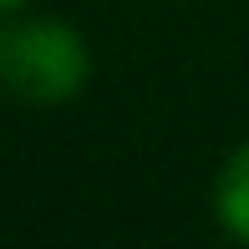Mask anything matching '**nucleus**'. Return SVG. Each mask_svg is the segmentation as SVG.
<instances>
[{"mask_svg": "<svg viewBox=\"0 0 249 249\" xmlns=\"http://www.w3.org/2000/svg\"><path fill=\"white\" fill-rule=\"evenodd\" d=\"M20 5H26V0H0V10H20Z\"/></svg>", "mask_w": 249, "mask_h": 249, "instance_id": "7ed1b4c3", "label": "nucleus"}, {"mask_svg": "<svg viewBox=\"0 0 249 249\" xmlns=\"http://www.w3.org/2000/svg\"><path fill=\"white\" fill-rule=\"evenodd\" d=\"M0 82L16 102L31 107H61V102L82 97L92 82V51L87 36L66 20H20L5 31V51H0Z\"/></svg>", "mask_w": 249, "mask_h": 249, "instance_id": "f257e3e1", "label": "nucleus"}, {"mask_svg": "<svg viewBox=\"0 0 249 249\" xmlns=\"http://www.w3.org/2000/svg\"><path fill=\"white\" fill-rule=\"evenodd\" d=\"M0 51H5V31H0Z\"/></svg>", "mask_w": 249, "mask_h": 249, "instance_id": "20e7f679", "label": "nucleus"}, {"mask_svg": "<svg viewBox=\"0 0 249 249\" xmlns=\"http://www.w3.org/2000/svg\"><path fill=\"white\" fill-rule=\"evenodd\" d=\"M213 219L234 244H249V142H239L224 158L213 178Z\"/></svg>", "mask_w": 249, "mask_h": 249, "instance_id": "f03ea898", "label": "nucleus"}]
</instances>
